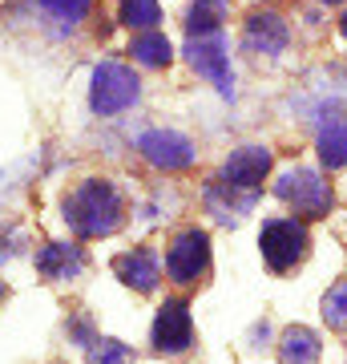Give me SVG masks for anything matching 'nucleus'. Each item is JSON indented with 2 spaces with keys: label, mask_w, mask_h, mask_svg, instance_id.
I'll return each mask as SVG.
<instances>
[{
  "label": "nucleus",
  "mask_w": 347,
  "mask_h": 364,
  "mask_svg": "<svg viewBox=\"0 0 347 364\" xmlns=\"http://www.w3.org/2000/svg\"><path fill=\"white\" fill-rule=\"evenodd\" d=\"M126 203L109 178H85L65 195V223L81 235V239H101L121 227Z\"/></svg>",
  "instance_id": "1"
},
{
  "label": "nucleus",
  "mask_w": 347,
  "mask_h": 364,
  "mask_svg": "<svg viewBox=\"0 0 347 364\" xmlns=\"http://www.w3.org/2000/svg\"><path fill=\"white\" fill-rule=\"evenodd\" d=\"M275 195L303 219H323L331 210V186L307 166H291L275 178Z\"/></svg>",
  "instance_id": "2"
},
{
  "label": "nucleus",
  "mask_w": 347,
  "mask_h": 364,
  "mask_svg": "<svg viewBox=\"0 0 347 364\" xmlns=\"http://www.w3.org/2000/svg\"><path fill=\"white\" fill-rule=\"evenodd\" d=\"M138 93H142V85L133 77V69H126L121 61H101L93 69V85H89L93 114H101V117L121 114V109H129L138 102Z\"/></svg>",
  "instance_id": "3"
},
{
  "label": "nucleus",
  "mask_w": 347,
  "mask_h": 364,
  "mask_svg": "<svg viewBox=\"0 0 347 364\" xmlns=\"http://www.w3.org/2000/svg\"><path fill=\"white\" fill-rule=\"evenodd\" d=\"M258 247H263V259H267L270 272H291L311 247V235L299 219H267L263 223V235H258Z\"/></svg>",
  "instance_id": "4"
},
{
  "label": "nucleus",
  "mask_w": 347,
  "mask_h": 364,
  "mask_svg": "<svg viewBox=\"0 0 347 364\" xmlns=\"http://www.w3.org/2000/svg\"><path fill=\"white\" fill-rule=\"evenodd\" d=\"M186 61L198 77H206L222 97H234V73H231V49L222 33H206V37L186 41Z\"/></svg>",
  "instance_id": "5"
},
{
  "label": "nucleus",
  "mask_w": 347,
  "mask_h": 364,
  "mask_svg": "<svg viewBox=\"0 0 347 364\" xmlns=\"http://www.w3.org/2000/svg\"><path fill=\"white\" fill-rule=\"evenodd\" d=\"M210 267V235L198 227H186L170 239L166 247V275L174 284H198Z\"/></svg>",
  "instance_id": "6"
},
{
  "label": "nucleus",
  "mask_w": 347,
  "mask_h": 364,
  "mask_svg": "<svg viewBox=\"0 0 347 364\" xmlns=\"http://www.w3.org/2000/svg\"><path fill=\"white\" fill-rule=\"evenodd\" d=\"M138 154L154 170H166V174L194 166V142L178 130H145L138 138Z\"/></svg>",
  "instance_id": "7"
},
{
  "label": "nucleus",
  "mask_w": 347,
  "mask_h": 364,
  "mask_svg": "<svg viewBox=\"0 0 347 364\" xmlns=\"http://www.w3.org/2000/svg\"><path fill=\"white\" fill-rule=\"evenodd\" d=\"M154 348L162 356H182V352H190L194 344V320H190V308H186V299H166L162 308H158V320H154Z\"/></svg>",
  "instance_id": "8"
},
{
  "label": "nucleus",
  "mask_w": 347,
  "mask_h": 364,
  "mask_svg": "<svg viewBox=\"0 0 347 364\" xmlns=\"http://www.w3.org/2000/svg\"><path fill=\"white\" fill-rule=\"evenodd\" d=\"M270 170V150L267 146H243L222 162V182L238 186V191H258Z\"/></svg>",
  "instance_id": "9"
},
{
  "label": "nucleus",
  "mask_w": 347,
  "mask_h": 364,
  "mask_svg": "<svg viewBox=\"0 0 347 364\" xmlns=\"http://www.w3.org/2000/svg\"><path fill=\"white\" fill-rule=\"evenodd\" d=\"M114 272H117L121 284L133 287V291H142V296H150V291L162 284V259H158V251H150V247H133V251H126V255H117Z\"/></svg>",
  "instance_id": "10"
},
{
  "label": "nucleus",
  "mask_w": 347,
  "mask_h": 364,
  "mask_svg": "<svg viewBox=\"0 0 347 364\" xmlns=\"http://www.w3.org/2000/svg\"><path fill=\"white\" fill-rule=\"evenodd\" d=\"M291 41V28L279 13H250L243 28V45L250 53H267V57H279Z\"/></svg>",
  "instance_id": "11"
},
{
  "label": "nucleus",
  "mask_w": 347,
  "mask_h": 364,
  "mask_svg": "<svg viewBox=\"0 0 347 364\" xmlns=\"http://www.w3.org/2000/svg\"><path fill=\"white\" fill-rule=\"evenodd\" d=\"M37 272L45 279H73L85 272V251L77 243H45L37 251Z\"/></svg>",
  "instance_id": "12"
},
{
  "label": "nucleus",
  "mask_w": 347,
  "mask_h": 364,
  "mask_svg": "<svg viewBox=\"0 0 347 364\" xmlns=\"http://www.w3.org/2000/svg\"><path fill=\"white\" fill-rule=\"evenodd\" d=\"M255 198H258V191H238V186H226L222 178L206 186V210L222 223L243 219L246 210L255 207Z\"/></svg>",
  "instance_id": "13"
},
{
  "label": "nucleus",
  "mask_w": 347,
  "mask_h": 364,
  "mask_svg": "<svg viewBox=\"0 0 347 364\" xmlns=\"http://www.w3.org/2000/svg\"><path fill=\"white\" fill-rule=\"evenodd\" d=\"M319 336L311 332V328H287L283 340H279V360L283 364H319Z\"/></svg>",
  "instance_id": "14"
},
{
  "label": "nucleus",
  "mask_w": 347,
  "mask_h": 364,
  "mask_svg": "<svg viewBox=\"0 0 347 364\" xmlns=\"http://www.w3.org/2000/svg\"><path fill=\"white\" fill-rule=\"evenodd\" d=\"M129 57H133L138 65H145V69H162V65H170V61H174V45H170L166 33L150 28V33H138V37H133Z\"/></svg>",
  "instance_id": "15"
},
{
  "label": "nucleus",
  "mask_w": 347,
  "mask_h": 364,
  "mask_svg": "<svg viewBox=\"0 0 347 364\" xmlns=\"http://www.w3.org/2000/svg\"><path fill=\"white\" fill-rule=\"evenodd\" d=\"M231 13V0H194L186 13V37H206V33H222V21Z\"/></svg>",
  "instance_id": "16"
},
{
  "label": "nucleus",
  "mask_w": 347,
  "mask_h": 364,
  "mask_svg": "<svg viewBox=\"0 0 347 364\" xmlns=\"http://www.w3.org/2000/svg\"><path fill=\"white\" fill-rule=\"evenodd\" d=\"M319 162L327 170L347 166V122H327L319 130Z\"/></svg>",
  "instance_id": "17"
},
{
  "label": "nucleus",
  "mask_w": 347,
  "mask_h": 364,
  "mask_svg": "<svg viewBox=\"0 0 347 364\" xmlns=\"http://www.w3.org/2000/svg\"><path fill=\"white\" fill-rule=\"evenodd\" d=\"M117 21L129 25V28L150 33V28H158V21H162V4H158V0H121V4H117Z\"/></svg>",
  "instance_id": "18"
},
{
  "label": "nucleus",
  "mask_w": 347,
  "mask_h": 364,
  "mask_svg": "<svg viewBox=\"0 0 347 364\" xmlns=\"http://www.w3.org/2000/svg\"><path fill=\"white\" fill-rule=\"evenodd\" d=\"M37 9L49 21H57L61 28H77L85 16H89L93 9V0H37Z\"/></svg>",
  "instance_id": "19"
},
{
  "label": "nucleus",
  "mask_w": 347,
  "mask_h": 364,
  "mask_svg": "<svg viewBox=\"0 0 347 364\" xmlns=\"http://www.w3.org/2000/svg\"><path fill=\"white\" fill-rule=\"evenodd\" d=\"M323 320L335 332H347V279L327 287V296H323Z\"/></svg>",
  "instance_id": "20"
},
{
  "label": "nucleus",
  "mask_w": 347,
  "mask_h": 364,
  "mask_svg": "<svg viewBox=\"0 0 347 364\" xmlns=\"http://www.w3.org/2000/svg\"><path fill=\"white\" fill-rule=\"evenodd\" d=\"M89 364H133V348L121 344V340L97 336L89 344Z\"/></svg>",
  "instance_id": "21"
},
{
  "label": "nucleus",
  "mask_w": 347,
  "mask_h": 364,
  "mask_svg": "<svg viewBox=\"0 0 347 364\" xmlns=\"http://www.w3.org/2000/svg\"><path fill=\"white\" fill-rule=\"evenodd\" d=\"M339 28H343V41H347V16H343V25H339Z\"/></svg>",
  "instance_id": "22"
},
{
  "label": "nucleus",
  "mask_w": 347,
  "mask_h": 364,
  "mask_svg": "<svg viewBox=\"0 0 347 364\" xmlns=\"http://www.w3.org/2000/svg\"><path fill=\"white\" fill-rule=\"evenodd\" d=\"M319 4H339V0H319Z\"/></svg>",
  "instance_id": "23"
},
{
  "label": "nucleus",
  "mask_w": 347,
  "mask_h": 364,
  "mask_svg": "<svg viewBox=\"0 0 347 364\" xmlns=\"http://www.w3.org/2000/svg\"><path fill=\"white\" fill-rule=\"evenodd\" d=\"M0 296H4V287H0Z\"/></svg>",
  "instance_id": "24"
}]
</instances>
